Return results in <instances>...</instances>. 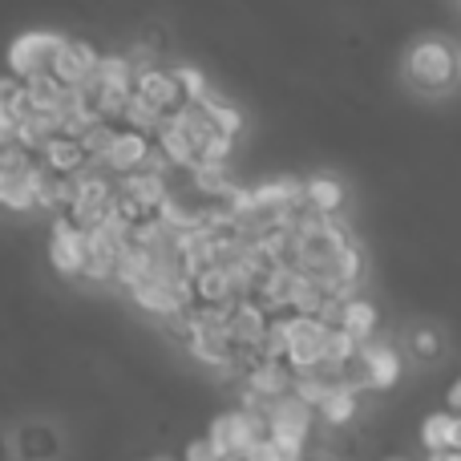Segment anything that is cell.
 <instances>
[{
    "mask_svg": "<svg viewBox=\"0 0 461 461\" xmlns=\"http://www.w3.org/2000/svg\"><path fill=\"white\" fill-rule=\"evenodd\" d=\"M405 73L417 89H429V94H441L457 81L461 61H457V49L441 37H421L405 57Z\"/></svg>",
    "mask_w": 461,
    "mask_h": 461,
    "instance_id": "6da1fadb",
    "label": "cell"
},
{
    "mask_svg": "<svg viewBox=\"0 0 461 461\" xmlns=\"http://www.w3.org/2000/svg\"><path fill=\"white\" fill-rule=\"evenodd\" d=\"M61 45L65 37H57V32H24L8 49V73L16 81H24V86L53 77V61L61 53Z\"/></svg>",
    "mask_w": 461,
    "mask_h": 461,
    "instance_id": "7a4b0ae2",
    "label": "cell"
},
{
    "mask_svg": "<svg viewBox=\"0 0 461 461\" xmlns=\"http://www.w3.org/2000/svg\"><path fill=\"white\" fill-rule=\"evenodd\" d=\"M328 332L332 328L316 316H284V336H287V368L295 376L312 373L324 365V348H328Z\"/></svg>",
    "mask_w": 461,
    "mask_h": 461,
    "instance_id": "3957f363",
    "label": "cell"
},
{
    "mask_svg": "<svg viewBox=\"0 0 461 461\" xmlns=\"http://www.w3.org/2000/svg\"><path fill=\"white\" fill-rule=\"evenodd\" d=\"M150 158H154V138L142 134V130H134V126H122L118 134H113L110 150H105L102 170L113 178H130V175L150 167Z\"/></svg>",
    "mask_w": 461,
    "mask_h": 461,
    "instance_id": "277c9868",
    "label": "cell"
},
{
    "mask_svg": "<svg viewBox=\"0 0 461 461\" xmlns=\"http://www.w3.org/2000/svg\"><path fill=\"white\" fill-rule=\"evenodd\" d=\"M360 365H365L368 389H376V393L393 389V384L401 381V357H397V348L384 340H368L365 348H360Z\"/></svg>",
    "mask_w": 461,
    "mask_h": 461,
    "instance_id": "5b68a950",
    "label": "cell"
},
{
    "mask_svg": "<svg viewBox=\"0 0 461 461\" xmlns=\"http://www.w3.org/2000/svg\"><path fill=\"white\" fill-rule=\"evenodd\" d=\"M13 454L21 461H57V454H61V433L32 421V425H24V429H16Z\"/></svg>",
    "mask_w": 461,
    "mask_h": 461,
    "instance_id": "8992f818",
    "label": "cell"
},
{
    "mask_svg": "<svg viewBox=\"0 0 461 461\" xmlns=\"http://www.w3.org/2000/svg\"><path fill=\"white\" fill-rule=\"evenodd\" d=\"M53 267L61 276H86V235L69 223L53 227Z\"/></svg>",
    "mask_w": 461,
    "mask_h": 461,
    "instance_id": "52a82bcc",
    "label": "cell"
},
{
    "mask_svg": "<svg viewBox=\"0 0 461 461\" xmlns=\"http://www.w3.org/2000/svg\"><path fill=\"white\" fill-rule=\"evenodd\" d=\"M376 303H368V300H360V295H352V300H344V308H340V320H336V328L340 332H348L352 340L365 348L368 340H373V332H376Z\"/></svg>",
    "mask_w": 461,
    "mask_h": 461,
    "instance_id": "ba28073f",
    "label": "cell"
},
{
    "mask_svg": "<svg viewBox=\"0 0 461 461\" xmlns=\"http://www.w3.org/2000/svg\"><path fill=\"white\" fill-rule=\"evenodd\" d=\"M303 207L320 219H336V211L344 207V186L328 175H316L303 183Z\"/></svg>",
    "mask_w": 461,
    "mask_h": 461,
    "instance_id": "9c48e42d",
    "label": "cell"
},
{
    "mask_svg": "<svg viewBox=\"0 0 461 461\" xmlns=\"http://www.w3.org/2000/svg\"><path fill=\"white\" fill-rule=\"evenodd\" d=\"M357 409H360V393H352L340 384V389L328 393V401L316 409V417L324 425H332V429H340V425H348L352 417H357Z\"/></svg>",
    "mask_w": 461,
    "mask_h": 461,
    "instance_id": "30bf717a",
    "label": "cell"
},
{
    "mask_svg": "<svg viewBox=\"0 0 461 461\" xmlns=\"http://www.w3.org/2000/svg\"><path fill=\"white\" fill-rule=\"evenodd\" d=\"M454 421H457V413H449V409L425 417V421H421L425 454H449V441H454Z\"/></svg>",
    "mask_w": 461,
    "mask_h": 461,
    "instance_id": "8fae6325",
    "label": "cell"
},
{
    "mask_svg": "<svg viewBox=\"0 0 461 461\" xmlns=\"http://www.w3.org/2000/svg\"><path fill=\"white\" fill-rule=\"evenodd\" d=\"M409 348H413V357L421 360V365H433V360L441 357V332L429 324L413 328V332H409Z\"/></svg>",
    "mask_w": 461,
    "mask_h": 461,
    "instance_id": "7c38bea8",
    "label": "cell"
},
{
    "mask_svg": "<svg viewBox=\"0 0 461 461\" xmlns=\"http://www.w3.org/2000/svg\"><path fill=\"white\" fill-rule=\"evenodd\" d=\"M183 461H219V454L211 449V441H207V438H199V441H191V446H186Z\"/></svg>",
    "mask_w": 461,
    "mask_h": 461,
    "instance_id": "4fadbf2b",
    "label": "cell"
},
{
    "mask_svg": "<svg viewBox=\"0 0 461 461\" xmlns=\"http://www.w3.org/2000/svg\"><path fill=\"white\" fill-rule=\"evenodd\" d=\"M16 130H21V122L0 113V150H5V146H16Z\"/></svg>",
    "mask_w": 461,
    "mask_h": 461,
    "instance_id": "5bb4252c",
    "label": "cell"
},
{
    "mask_svg": "<svg viewBox=\"0 0 461 461\" xmlns=\"http://www.w3.org/2000/svg\"><path fill=\"white\" fill-rule=\"evenodd\" d=\"M446 405H449V413H461V376L454 384H449V393H446Z\"/></svg>",
    "mask_w": 461,
    "mask_h": 461,
    "instance_id": "9a60e30c",
    "label": "cell"
},
{
    "mask_svg": "<svg viewBox=\"0 0 461 461\" xmlns=\"http://www.w3.org/2000/svg\"><path fill=\"white\" fill-rule=\"evenodd\" d=\"M449 454H461V413L454 421V441H449Z\"/></svg>",
    "mask_w": 461,
    "mask_h": 461,
    "instance_id": "2e32d148",
    "label": "cell"
},
{
    "mask_svg": "<svg viewBox=\"0 0 461 461\" xmlns=\"http://www.w3.org/2000/svg\"><path fill=\"white\" fill-rule=\"evenodd\" d=\"M13 457H16V454H13V441L0 433V461H13Z\"/></svg>",
    "mask_w": 461,
    "mask_h": 461,
    "instance_id": "e0dca14e",
    "label": "cell"
},
{
    "mask_svg": "<svg viewBox=\"0 0 461 461\" xmlns=\"http://www.w3.org/2000/svg\"><path fill=\"white\" fill-rule=\"evenodd\" d=\"M384 461H409V457H401V454H393V457H384Z\"/></svg>",
    "mask_w": 461,
    "mask_h": 461,
    "instance_id": "ac0fdd59",
    "label": "cell"
},
{
    "mask_svg": "<svg viewBox=\"0 0 461 461\" xmlns=\"http://www.w3.org/2000/svg\"><path fill=\"white\" fill-rule=\"evenodd\" d=\"M154 461H175V457H154Z\"/></svg>",
    "mask_w": 461,
    "mask_h": 461,
    "instance_id": "d6986e66",
    "label": "cell"
},
{
    "mask_svg": "<svg viewBox=\"0 0 461 461\" xmlns=\"http://www.w3.org/2000/svg\"><path fill=\"white\" fill-rule=\"evenodd\" d=\"M316 461H332V457H316Z\"/></svg>",
    "mask_w": 461,
    "mask_h": 461,
    "instance_id": "ffe728a7",
    "label": "cell"
}]
</instances>
